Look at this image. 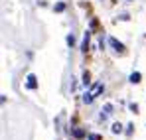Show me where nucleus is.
Wrapping results in <instances>:
<instances>
[{"mask_svg": "<svg viewBox=\"0 0 146 140\" xmlns=\"http://www.w3.org/2000/svg\"><path fill=\"white\" fill-rule=\"evenodd\" d=\"M63 10H65V4H61V2L55 4V12H63Z\"/></svg>", "mask_w": 146, "mask_h": 140, "instance_id": "9d476101", "label": "nucleus"}, {"mask_svg": "<svg viewBox=\"0 0 146 140\" xmlns=\"http://www.w3.org/2000/svg\"><path fill=\"white\" fill-rule=\"evenodd\" d=\"M67 44H69V46H73V44H75V36H73V34H69V36H67Z\"/></svg>", "mask_w": 146, "mask_h": 140, "instance_id": "9b49d317", "label": "nucleus"}, {"mask_svg": "<svg viewBox=\"0 0 146 140\" xmlns=\"http://www.w3.org/2000/svg\"><path fill=\"white\" fill-rule=\"evenodd\" d=\"M89 40H91V34L85 32V36H83V44H81V51H87V49H89Z\"/></svg>", "mask_w": 146, "mask_h": 140, "instance_id": "20e7f679", "label": "nucleus"}, {"mask_svg": "<svg viewBox=\"0 0 146 140\" xmlns=\"http://www.w3.org/2000/svg\"><path fill=\"white\" fill-rule=\"evenodd\" d=\"M73 136H75V138H83V136H85V130H81V128H73Z\"/></svg>", "mask_w": 146, "mask_h": 140, "instance_id": "423d86ee", "label": "nucleus"}, {"mask_svg": "<svg viewBox=\"0 0 146 140\" xmlns=\"http://www.w3.org/2000/svg\"><path fill=\"white\" fill-rule=\"evenodd\" d=\"M132 128H134V124H128V126H126V134H128V136L132 134Z\"/></svg>", "mask_w": 146, "mask_h": 140, "instance_id": "ddd939ff", "label": "nucleus"}, {"mask_svg": "<svg viewBox=\"0 0 146 140\" xmlns=\"http://www.w3.org/2000/svg\"><path fill=\"white\" fill-rule=\"evenodd\" d=\"M111 111H113V105H105V115H101V118H107L111 115Z\"/></svg>", "mask_w": 146, "mask_h": 140, "instance_id": "1a4fd4ad", "label": "nucleus"}, {"mask_svg": "<svg viewBox=\"0 0 146 140\" xmlns=\"http://www.w3.org/2000/svg\"><path fill=\"white\" fill-rule=\"evenodd\" d=\"M113 132H115V134H121L122 132V124L121 122H115V124H113Z\"/></svg>", "mask_w": 146, "mask_h": 140, "instance_id": "0eeeda50", "label": "nucleus"}, {"mask_svg": "<svg viewBox=\"0 0 146 140\" xmlns=\"http://www.w3.org/2000/svg\"><path fill=\"white\" fill-rule=\"evenodd\" d=\"M26 85H28V89H36V87H38V79H36V75H28Z\"/></svg>", "mask_w": 146, "mask_h": 140, "instance_id": "7ed1b4c3", "label": "nucleus"}, {"mask_svg": "<svg viewBox=\"0 0 146 140\" xmlns=\"http://www.w3.org/2000/svg\"><path fill=\"white\" fill-rule=\"evenodd\" d=\"M89 140H101V134H89Z\"/></svg>", "mask_w": 146, "mask_h": 140, "instance_id": "4468645a", "label": "nucleus"}, {"mask_svg": "<svg viewBox=\"0 0 146 140\" xmlns=\"http://www.w3.org/2000/svg\"><path fill=\"white\" fill-rule=\"evenodd\" d=\"M128 2H130V0H128Z\"/></svg>", "mask_w": 146, "mask_h": 140, "instance_id": "2eb2a0df", "label": "nucleus"}, {"mask_svg": "<svg viewBox=\"0 0 146 140\" xmlns=\"http://www.w3.org/2000/svg\"><path fill=\"white\" fill-rule=\"evenodd\" d=\"M130 111H132V113H138V105H136V103H130Z\"/></svg>", "mask_w": 146, "mask_h": 140, "instance_id": "f8f14e48", "label": "nucleus"}, {"mask_svg": "<svg viewBox=\"0 0 146 140\" xmlns=\"http://www.w3.org/2000/svg\"><path fill=\"white\" fill-rule=\"evenodd\" d=\"M103 89H105V85H103V83H95V85L91 87V91H89V93L83 95V103H93V99L103 93Z\"/></svg>", "mask_w": 146, "mask_h": 140, "instance_id": "f257e3e1", "label": "nucleus"}, {"mask_svg": "<svg viewBox=\"0 0 146 140\" xmlns=\"http://www.w3.org/2000/svg\"><path fill=\"white\" fill-rule=\"evenodd\" d=\"M109 44L113 46V49H115L117 53H121V55H124V53H126V47L122 46L119 40H115V38H109Z\"/></svg>", "mask_w": 146, "mask_h": 140, "instance_id": "f03ea898", "label": "nucleus"}, {"mask_svg": "<svg viewBox=\"0 0 146 140\" xmlns=\"http://www.w3.org/2000/svg\"><path fill=\"white\" fill-rule=\"evenodd\" d=\"M89 83H91V73L85 71V73H83V85H89Z\"/></svg>", "mask_w": 146, "mask_h": 140, "instance_id": "6e6552de", "label": "nucleus"}, {"mask_svg": "<svg viewBox=\"0 0 146 140\" xmlns=\"http://www.w3.org/2000/svg\"><path fill=\"white\" fill-rule=\"evenodd\" d=\"M140 79H142V75H140L138 71H134V73L130 75V83H140Z\"/></svg>", "mask_w": 146, "mask_h": 140, "instance_id": "39448f33", "label": "nucleus"}]
</instances>
